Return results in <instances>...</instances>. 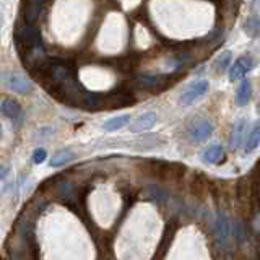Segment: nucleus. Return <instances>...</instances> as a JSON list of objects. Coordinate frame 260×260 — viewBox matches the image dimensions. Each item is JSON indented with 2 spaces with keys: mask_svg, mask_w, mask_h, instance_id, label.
<instances>
[{
  "mask_svg": "<svg viewBox=\"0 0 260 260\" xmlns=\"http://www.w3.org/2000/svg\"><path fill=\"white\" fill-rule=\"evenodd\" d=\"M156 117L158 115L155 112H145L143 115H140L134 124H130L128 130L134 134H139V132H145V130H150L156 124Z\"/></svg>",
  "mask_w": 260,
  "mask_h": 260,
  "instance_id": "1a4fd4ad",
  "label": "nucleus"
},
{
  "mask_svg": "<svg viewBox=\"0 0 260 260\" xmlns=\"http://www.w3.org/2000/svg\"><path fill=\"white\" fill-rule=\"evenodd\" d=\"M168 82V78L164 75H142L137 77L134 85L137 88H143V90H156V88H163Z\"/></svg>",
  "mask_w": 260,
  "mask_h": 260,
  "instance_id": "423d86ee",
  "label": "nucleus"
},
{
  "mask_svg": "<svg viewBox=\"0 0 260 260\" xmlns=\"http://www.w3.org/2000/svg\"><path fill=\"white\" fill-rule=\"evenodd\" d=\"M46 158H47V151L44 148L34 150V153H33V161H34V164H42V163L46 161Z\"/></svg>",
  "mask_w": 260,
  "mask_h": 260,
  "instance_id": "412c9836",
  "label": "nucleus"
},
{
  "mask_svg": "<svg viewBox=\"0 0 260 260\" xmlns=\"http://www.w3.org/2000/svg\"><path fill=\"white\" fill-rule=\"evenodd\" d=\"M221 158H223L221 145H210L208 148H205L204 153H202V160H204V163H208V164L218 163Z\"/></svg>",
  "mask_w": 260,
  "mask_h": 260,
  "instance_id": "2eb2a0df",
  "label": "nucleus"
},
{
  "mask_svg": "<svg viewBox=\"0 0 260 260\" xmlns=\"http://www.w3.org/2000/svg\"><path fill=\"white\" fill-rule=\"evenodd\" d=\"M4 85L9 90L20 93V95H26V93L33 91V85L28 78L17 75V74H4Z\"/></svg>",
  "mask_w": 260,
  "mask_h": 260,
  "instance_id": "20e7f679",
  "label": "nucleus"
},
{
  "mask_svg": "<svg viewBox=\"0 0 260 260\" xmlns=\"http://www.w3.org/2000/svg\"><path fill=\"white\" fill-rule=\"evenodd\" d=\"M250 95H252V85L249 80H242V83L239 85V88L236 91V104L237 106H245L249 103L250 99Z\"/></svg>",
  "mask_w": 260,
  "mask_h": 260,
  "instance_id": "4468645a",
  "label": "nucleus"
},
{
  "mask_svg": "<svg viewBox=\"0 0 260 260\" xmlns=\"http://www.w3.org/2000/svg\"><path fill=\"white\" fill-rule=\"evenodd\" d=\"M213 132V124L210 120H200L190 128V139L195 142H204Z\"/></svg>",
  "mask_w": 260,
  "mask_h": 260,
  "instance_id": "9d476101",
  "label": "nucleus"
},
{
  "mask_svg": "<svg viewBox=\"0 0 260 260\" xmlns=\"http://www.w3.org/2000/svg\"><path fill=\"white\" fill-rule=\"evenodd\" d=\"M25 12H23V18H25V23L26 25H31L34 26L36 21L39 20L42 9H44V4H39V2H31V4H25Z\"/></svg>",
  "mask_w": 260,
  "mask_h": 260,
  "instance_id": "9b49d317",
  "label": "nucleus"
},
{
  "mask_svg": "<svg viewBox=\"0 0 260 260\" xmlns=\"http://www.w3.org/2000/svg\"><path fill=\"white\" fill-rule=\"evenodd\" d=\"M229 63H231V52L229 50H225V52H221V55L216 59L215 69H216V72H225Z\"/></svg>",
  "mask_w": 260,
  "mask_h": 260,
  "instance_id": "aec40b11",
  "label": "nucleus"
},
{
  "mask_svg": "<svg viewBox=\"0 0 260 260\" xmlns=\"http://www.w3.org/2000/svg\"><path fill=\"white\" fill-rule=\"evenodd\" d=\"M75 158V153L72 150H60L59 153H55L52 158H50V166L52 168H57V166H63V164H67L70 163L72 160Z\"/></svg>",
  "mask_w": 260,
  "mask_h": 260,
  "instance_id": "a211bd4d",
  "label": "nucleus"
},
{
  "mask_svg": "<svg viewBox=\"0 0 260 260\" xmlns=\"http://www.w3.org/2000/svg\"><path fill=\"white\" fill-rule=\"evenodd\" d=\"M257 112L260 114V101H258V104H257Z\"/></svg>",
  "mask_w": 260,
  "mask_h": 260,
  "instance_id": "5701e85b",
  "label": "nucleus"
},
{
  "mask_svg": "<svg viewBox=\"0 0 260 260\" xmlns=\"http://www.w3.org/2000/svg\"><path fill=\"white\" fill-rule=\"evenodd\" d=\"M135 103L134 95L128 90H112L101 96V107L104 109H117V107L132 106Z\"/></svg>",
  "mask_w": 260,
  "mask_h": 260,
  "instance_id": "f03ea898",
  "label": "nucleus"
},
{
  "mask_svg": "<svg viewBox=\"0 0 260 260\" xmlns=\"http://www.w3.org/2000/svg\"><path fill=\"white\" fill-rule=\"evenodd\" d=\"M254 69V60L252 57L249 55H242L239 57L233 65H231V70H229V80L231 82H237V80H242L247 74L249 70Z\"/></svg>",
  "mask_w": 260,
  "mask_h": 260,
  "instance_id": "39448f33",
  "label": "nucleus"
},
{
  "mask_svg": "<svg viewBox=\"0 0 260 260\" xmlns=\"http://www.w3.org/2000/svg\"><path fill=\"white\" fill-rule=\"evenodd\" d=\"M213 229H215V236H216V239H218V242L221 245H226L229 234H231V225H229V220L223 213L216 215Z\"/></svg>",
  "mask_w": 260,
  "mask_h": 260,
  "instance_id": "0eeeda50",
  "label": "nucleus"
},
{
  "mask_svg": "<svg viewBox=\"0 0 260 260\" xmlns=\"http://www.w3.org/2000/svg\"><path fill=\"white\" fill-rule=\"evenodd\" d=\"M143 197L151 200V202H163V200H166L168 195H166V192L161 189L160 185L150 184V185L145 187V189H143Z\"/></svg>",
  "mask_w": 260,
  "mask_h": 260,
  "instance_id": "f3484780",
  "label": "nucleus"
},
{
  "mask_svg": "<svg viewBox=\"0 0 260 260\" xmlns=\"http://www.w3.org/2000/svg\"><path fill=\"white\" fill-rule=\"evenodd\" d=\"M245 128H247V122H245L244 119L236 122V125L233 127V132H231V135H229V147L233 148V150L241 147L242 137L245 134Z\"/></svg>",
  "mask_w": 260,
  "mask_h": 260,
  "instance_id": "f8f14e48",
  "label": "nucleus"
},
{
  "mask_svg": "<svg viewBox=\"0 0 260 260\" xmlns=\"http://www.w3.org/2000/svg\"><path fill=\"white\" fill-rule=\"evenodd\" d=\"M208 90H210V83L207 80H199V82H193L190 86L182 91V95L179 96V103L182 106H190L193 104L195 101H199L200 98H204Z\"/></svg>",
  "mask_w": 260,
  "mask_h": 260,
  "instance_id": "7ed1b4c3",
  "label": "nucleus"
},
{
  "mask_svg": "<svg viewBox=\"0 0 260 260\" xmlns=\"http://www.w3.org/2000/svg\"><path fill=\"white\" fill-rule=\"evenodd\" d=\"M258 145H260V124H255L247 134V139H245L244 143V151L245 153H252Z\"/></svg>",
  "mask_w": 260,
  "mask_h": 260,
  "instance_id": "ddd939ff",
  "label": "nucleus"
},
{
  "mask_svg": "<svg viewBox=\"0 0 260 260\" xmlns=\"http://www.w3.org/2000/svg\"><path fill=\"white\" fill-rule=\"evenodd\" d=\"M15 44L21 60L30 67V70L38 67L41 62H44L47 59L44 44H42L41 39V33L36 26L26 23L18 26L15 33Z\"/></svg>",
  "mask_w": 260,
  "mask_h": 260,
  "instance_id": "f257e3e1",
  "label": "nucleus"
},
{
  "mask_svg": "<svg viewBox=\"0 0 260 260\" xmlns=\"http://www.w3.org/2000/svg\"><path fill=\"white\" fill-rule=\"evenodd\" d=\"M128 122H130V115L122 114V115H117V117H112L109 120H106L103 124V130H106V132H114V130H119L122 127H125Z\"/></svg>",
  "mask_w": 260,
  "mask_h": 260,
  "instance_id": "dca6fc26",
  "label": "nucleus"
},
{
  "mask_svg": "<svg viewBox=\"0 0 260 260\" xmlns=\"http://www.w3.org/2000/svg\"><path fill=\"white\" fill-rule=\"evenodd\" d=\"M244 31L250 38H257L260 36V17L258 15H250L244 23Z\"/></svg>",
  "mask_w": 260,
  "mask_h": 260,
  "instance_id": "6ab92c4d",
  "label": "nucleus"
},
{
  "mask_svg": "<svg viewBox=\"0 0 260 260\" xmlns=\"http://www.w3.org/2000/svg\"><path fill=\"white\" fill-rule=\"evenodd\" d=\"M0 111L5 115L7 119H10L12 122H20L21 120V107L17 101L9 99V98H4L2 99V104H0Z\"/></svg>",
  "mask_w": 260,
  "mask_h": 260,
  "instance_id": "6e6552de",
  "label": "nucleus"
},
{
  "mask_svg": "<svg viewBox=\"0 0 260 260\" xmlns=\"http://www.w3.org/2000/svg\"><path fill=\"white\" fill-rule=\"evenodd\" d=\"M7 172H9V168H7V166H4V168H2V180H5Z\"/></svg>",
  "mask_w": 260,
  "mask_h": 260,
  "instance_id": "4be33fe9",
  "label": "nucleus"
}]
</instances>
